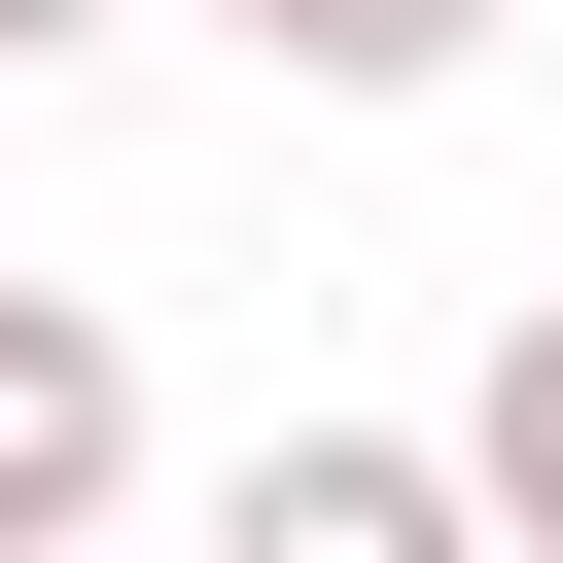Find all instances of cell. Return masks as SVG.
Listing matches in <instances>:
<instances>
[{
	"label": "cell",
	"instance_id": "1",
	"mask_svg": "<svg viewBox=\"0 0 563 563\" xmlns=\"http://www.w3.org/2000/svg\"><path fill=\"white\" fill-rule=\"evenodd\" d=\"M141 528V352L106 282H0V563H106Z\"/></svg>",
	"mask_w": 563,
	"mask_h": 563
},
{
	"label": "cell",
	"instance_id": "2",
	"mask_svg": "<svg viewBox=\"0 0 563 563\" xmlns=\"http://www.w3.org/2000/svg\"><path fill=\"white\" fill-rule=\"evenodd\" d=\"M211 563H493V493H457L422 422H246V457H211Z\"/></svg>",
	"mask_w": 563,
	"mask_h": 563
},
{
	"label": "cell",
	"instance_id": "3",
	"mask_svg": "<svg viewBox=\"0 0 563 563\" xmlns=\"http://www.w3.org/2000/svg\"><path fill=\"white\" fill-rule=\"evenodd\" d=\"M422 457L493 493V563H563V282H528V317L457 352V422H422Z\"/></svg>",
	"mask_w": 563,
	"mask_h": 563
},
{
	"label": "cell",
	"instance_id": "4",
	"mask_svg": "<svg viewBox=\"0 0 563 563\" xmlns=\"http://www.w3.org/2000/svg\"><path fill=\"white\" fill-rule=\"evenodd\" d=\"M246 70H317V106H422V70H493V0H211Z\"/></svg>",
	"mask_w": 563,
	"mask_h": 563
},
{
	"label": "cell",
	"instance_id": "5",
	"mask_svg": "<svg viewBox=\"0 0 563 563\" xmlns=\"http://www.w3.org/2000/svg\"><path fill=\"white\" fill-rule=\"evenodd\" d=\"M70 35H141V0H0V70H70Z\"/></svg>",
	"mask_w": 563,
	"mask_h": 563
}]
</instances>
